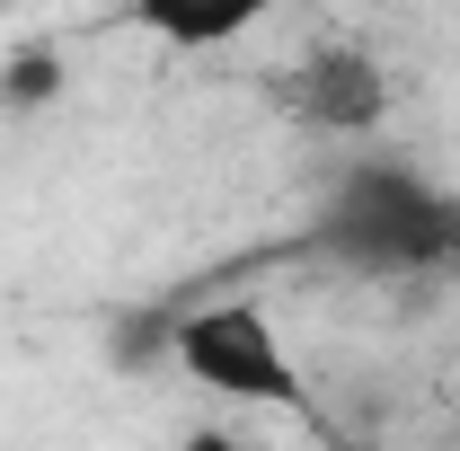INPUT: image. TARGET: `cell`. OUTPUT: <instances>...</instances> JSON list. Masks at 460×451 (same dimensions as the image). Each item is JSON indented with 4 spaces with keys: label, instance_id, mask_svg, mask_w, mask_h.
Listing matches in <instances>:
<instances>
[{
    "label": "cell",
    "instance_id": "cell-4",
    "mask_svg": "<svg viewBox=\"0 0 460 451\" xmlns=\"http://www.w3.org/2000/svg\"><path fill=\"white\" fill-rule=\"evenodd\" d=\"M275 18V0H133V27L160 36L177 54H213V45H239Z\"/></svg>",
    "mask_w": 460,
    "mask_h": 451
},
{
    "label": "cell",
    "instance_id": "cell-2",
    "mask_svg": "<svg viewBox=\"0 0 460 451\" xmlns=\"http://www.w3.org/2000/svg\"><path fill=\"white\" fill-rule=\"evenodd\" d=\"M177 372L204 398H230V407H301V363H292L284 328L257 310V301H204L169 328Z\"/></svg>",
    "mask_w": 460,
    "mask_h": 451
},
{
    "label": "cell",
    "instance_id": "cell-3",
    "mask_svg": "<svg viewBox=\"0 0 460 451\" xmlns=\"http://www.w3.org/2000/svg\"><path fill=\"white\" fill-rule=\"evenodd\" d=\"M284 107L310 133H372L390 115V71L372 45H310L284 71Z\"/></svg>",
    "mask_w": 460,
    "mask_h": 451
},
{
    "label": "cell",
    "instance_id": "cell-1",
    "mask_svg": "<svg viewBox=\"0 0 460 451\" xmlns=\"http://www.w3.org/2000/svg\"><path fill=\"white\" fill-rule=\"evenodd\" d=\"M310 239L354 275H460V195L399 160H354L328 186Z\"/></svg>",
    "mask_w": 460,
    "mask_h": 451
},
{
    "label": "cell",
    "instance_id": "cell-5",
    "mask_svg": "<svg viewBox=\"0 0 460 451\" xmlns=\"http://www.w3.org/2000/svg\"><path fill=\"white\" fill-rule=\"evenodd\" d=\"M195 451H230V443H195Z\"/></svg>",
    "mask_w": 460,
    "mask_h": 451
}]
</instances>
